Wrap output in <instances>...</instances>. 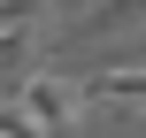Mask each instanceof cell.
<instances>
[{
	"instance_id": "1",
	"label": "cell",
	"mask_w": 146,
	"mask_h": 138,
	"mask_svg": "<svg viewBox=\"0 0 146 138\" xmlns=\"http://www.w3.org/2000/svg\"><path fill=\"white\" fill-rule=\"evenodd\" d=\"M15 115H23L38 138H69L85 115H92V100H85V77H62V69H38V77H23V85H15Z\"/></svg>"
},
{
	"instance_id": "2",
	"label": "cell",
	"mask_w": 146,
	"mask_h": 138,
	"mask_svg": "<svg viewBox=\"0 0 146 138\" xmlns=\"http://www.w3.org/2000/svg\"><path fill=\"white\" fill-rule=\"evenodd\" d=\"M15 31H38V0H0V38Z\"/></svg>"
},
{
	"instance_id": "3",
	"label": "cell",
	"mask_w": 146,
	"mask_h": 138,
	"mask_svg": "<svg viewBox=\"0 0 146 138\" xmlns=\"http://www.w3.org/2000/svg\"><path fill=\"white\" fill-rule=\"evenodd\" d=\"M0 138H38V131H31V123H23L15 108H0Z\"/></svg>"
}]
</instances>
